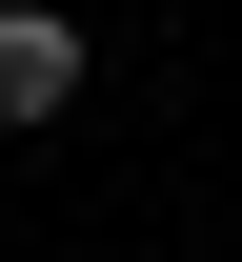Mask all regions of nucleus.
I'll return each mask as SVG.
<instances>
[{
	"label": "nucleus",
	"mask_w": 242,
	"mask_h": 262,
	"mask_svg": "<svg viewBox=\"0 0 242 262\" xmlns=\"http://www.w3.org/2000/svg\"><path fill=\"white\" fill-rule=\"evenodd\" d=\"M61 101H81V20L61 0H0V141H40Z\"/></svg>",
	"instance_id": "f257e3e1"
}]
</instances>
